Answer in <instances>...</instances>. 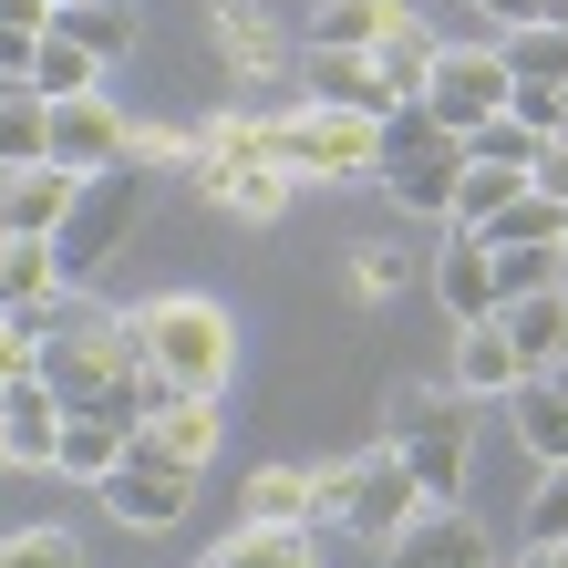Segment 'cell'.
Listing matches in <instances>:
<instances>
[{
  "label": "cell",
  "mask_w": 568,
  "mask_h": 568,
  "mask_svg": "<svg viewBox=\"0 0 568 568\" xmlns=\"http://www.w3.org/2000/svg\"><path fill=\"white\" fill-rule=\"evenodd\" d=\"M21 331L42 342V383L62 393V414H114V424H145L155 404V373L135 352V321L114 311V300H93L62 280L52 300H31Z\"/></svg>",
  "instance_id": "cell-1"
},
{
  "label": "cell",
  "mask_w": 568,
  "mask_h": 568,
  "mask_svg": "<svg viewBox=\"0 0 568 568\" xmlns=\"http://www.w3.org/2000/svg\"><path fill=\"white\" fill-rule=\"evenodd\" d=\"M124 321H135V352H145L155 393H227V373H239V321H227V300L155 290Z\"/></svg>",
  "instance_id": "cell-2"
},
{
  "label": "cell",
  "mask_w": 568,
  "mask_h": 568,
  "mask_svg": "<svg viewBox=\"0 0 568 568\" xmlns=\"http://www.w3.org/2000/svg\"><path fill=\"white\" fill-rule=\"evenodd\" d=\"M383 445L414 465L424 507H455V496H465V465H476V393H465V383L393 393V434H383Z\"/></svg>",
  "instance_id": "cell-3"
},
{
  "label": "cell",
  "mask_w": 568,
  "mask_h": 568,
  "mask_svg": "<svg viewBox=\"0 0 568 568\" xmlns=\"http://www.w3.org/2000/svg\"><path fill=\"white\" fill-rule=\"evenodd\" d=\"M311 496H321V527H342V538H362V548H393L424 517V486H414V465L393 455V445L342 455V465H311Z\"/></svg>",
  "instance_id": "cell-4"
},
{
  "label": "cell",
  "mask_w": 568,
  "mask_h": 568,
  "mask_svg": "<svg viewBox=\"0 0 568 568\" xmlns=\"http://www.w3.org/2000/svg\"><path fill=\"white\" fill-rule=\"evenodd\" d=\"M270 155L290 165L300 186L383 176V114H342V104H311V93H300L290 114H270Z\"/></svg>",
  "instance_id": "cell-5"
},
{
  "label": "cell",
  "mask_w": 568,
  "mask_h": 568,
  "mask_svg": "<svg viewBox=\"0 0 568 568\" xmlns=\"http://www.w3.org/2000/svg\"><path fill=\"white\" fill-rule=\"evenodd\" d=\"M455 186H465V135L434 124L424 104H393L383 114V196L404 217H455Z\"/></svg>",
  "instance_id": "cell-6"
},
{
  "label": "cell",
  "mask_w": 568,
  "mask_h": 568,
  "mask_svg": "<svg viewBox=\"0 0 568 568\" xmlns=\"http://www.w3.org/2000/svg\"><path fill=\"white\" fill-rule=\"evenodd\" d=\"M135 217H145V165L124 155V165H104V176H83L73 186V217L52 227V258H62V280L73 290H93L114 270V248L135 239Z\"/></svg>",
  "instance_id": "cell-7"
},
{
  "label": "cell",
  "mask_w": 568,
  "mask_h": 568,
  "mask_svg": "<svg viewBox=\"0 0 568 568\" xmlns=\"http://www.w3.org/2000/svg\"><path fill=\"white\" fill-rule=\"evenodd\" d=\"M414 104L434 124H455V135H476L486 114H517V73H507V52H496V42H445Z\"/></svg>",
  "instance_id": "cell-8"
},
{
  "label": "cell",
  "mask_w": 568,
  "mask_h": 568,
  "mask_svg": "<svg viewBox=\"0 0 568 568\" xmlns=\"http://www.w3.org/2000/svg\"><path fill=\"white\" fill-rule=\"evenodd\" d=\"M93 496H104V517H114V527H176V517L196 507V465L124 455V465H114V476L93 486Z\"/></svg>",
  "instance_id": "cell-9"
},
{
  "label": "cell",
  "mask_w": 568,
  "mask_h": 568,
  "mask_svg": "<svg viewBox=\"0 0 568 568\" xmlns=\"http://www.w3.org/2000/svg\"><path fill=\"white\" fill-rule=\"evenodd\" d=\"M124 145H135V124L114 114V93L52 104V165H62V176H104V165H124Z\"/></svg>",
  "instance_id": "cell-10"
},
{
  "label": "cell",
  "mask_w": 568,
  "mask_h": 568,
  "mask_svg": "<svg viewBox=\"0 0 568 568\" xmlns=\"http://www.w3.org/2000/svg\"><path fill=\"white\" fill-rule=\"evenodd\" d=\"M217 434H227L217 393H155V404H145V424H135V455H165V465H196V476H207Z\"/></svg>",
  "instance_id": "cell-11"
},
{
  "label": "cell",
  "mask_w": 568,
  "mask_h": 568,
  "mask_svg": "<svg viewBox=\"0 0 568 568\" xmlns=\"http://www.w3.org/2000/svg\"><path fill=\"white\" fill-rule=\"evenodd\" d=\"M196 186L217 196L227 217H248V227H270L280 207H290V165H270V155H196Z\"/></svg>",
  "instance_id": "cell-12"
},
{
  "label": "cell",
  "mask_w": 568,
  "mask_h": 568,
  "mask_svg": "<svg viewBox=\"0 0 568 568\" xmlns=\"http://www.w3.org/2000/svg\"><path fill=\"white\" fill-rule=\"evenodd\" d=\"M383 568H496V548H486V527L465 507H424L404 538L383 548Z\"/></svg>",
  "instance_id": "cell-13"
},
{
  "label": "cell",
  "mask_w": 568,
  "mask_h": 568,
  "mask_svg": "<svg viewBox=\"0 0 568 568\" xmlns=\"http://www.w3.org/2000/svg\"><path fill=\"white\" fill-rule=\"evenodd\" d=\"M434 300H445V321H496V248L476 239V227H455L445 248H434Z\"/></svg>",
  "instance_id": "cell-14"
},
{
  "label": "cell",
  "mask_w": 568,
  "mask_h": 568,
  "mask_svg": "<svg viewBox=\"0 0 568 568\" xmlns=\"http://www.w3.org/2000/svg\"><path fill=\"white\" fill-rule=\"evenodd\" d=\"M62 455V393L31 373L0 393V465H52Z\"/></svg>",
  "instance_id": "cell-15"
},
{
  "label": "cell",
  "mask_w": 568,
  "mask_h": 568,
  "mask_svg": "<svg viewBox=\"0 0 568 568\" xmlns=\"http://www.w3.org/2000/svg\"><path fill=\"white\" fill-rule=\"evenodd\" d=\"M73 186L62 165H21V176H0V239H52L62 217H73Z\"/></svg>",
  "instance_id": "cell-16"
},
{
  "label": "cell",
  "mask_w": 568,
  "mask_h": 568,
  "mask_svg": "<svg viewBox=\"0 0 568 568\" xmlns=\"http://www.w3.org/2000/svg\"><path fill=\"white\" fill-rule=\"evenodd\" d=\"M414 21H424L414 0H321V11H311V42L321 52H383L393 31H414Z\"/></svg>",
  "instance_id": "cell-17"
},
{
  "label": "cell",
  "mask_w": 568,
  "mask_h": 568,
  "mask_svg": "<svg viewBox=\"0 0 568 568\" xmlns=\"http://www.w3.org/2000/svg\"><path fill=\"white\" fill-rule=\"evenodd\" d=\"M455 383L476 393V404H507V393L527 383V362H517V342H507V321H465V331H455Z\"/></svg>",
  "instance_id": "cell-18"
},
{
  "label": "cell",
  "mask_w": 568,
  "mask_h": 568,
  "mask_svg": "<svg viewBox=\"0 0 568 568\" xmlns=\"http://www.w3.org/2000/svg\"><path fill=\"white\" fill-rule=\"evenodd\" d=\"M124 455H135V424H114V414H62V455H52V476L104 486Z\"/></svg>",
  "instance_id": "cell-19"
},
{
  "label": "cell",
  "mask_w": 568,
  "mask_h": 568,
  "mask_svg": "<svg viewBox=\"0 0 568 568\" xmlns=\"http://www.w3.org/2000/svg\"><path fill=\"white\" fill-rule=\"evenodd\" d=\"M507 424H517V445L538 455V465H568V383L558 373H527L507 393Z\"/></svg>",
  "instance_id": "cell-20"
},
{
  "label": "cell",
  "mask_w": 568,
  "mask_h": 568,
  "mask_svg": "<svg viewBox=\"0 0 568 568\" xmlns=\"http://www.w3.org/2000/svg\"><path fill=\"white\" fill-rule=\"evenodd\" d=\"M496 321H507V342H517L527 373H558V362H568V290H527Z\"/></svg>",
  "instance_id": "cell-21"
},
{
  "label": "cell",
  "mask_w": 568,
  "mask_h": 568,
  "mask_svg": "<svg viewBox=\"0 0 568 568\" xmlns=\"http://www.w3.org/2000/svg\"><path fill=\"white\" fill-rule=\"evenodd\" d=\"M207 558L217 568H321V527H258V517H239Z\"/></svg>",
  "instance_id": "cell-22"
},
{
  "label": "cell",
  "mask_w": 568,
  "mask_h": 568,
  "mask_svg": "<svg viewBox=\"0 0 568 568\" xmlns=\"http://www.w3.org/2000/svg\"><path fill=\"white\" fill-rule=\"evenodd\" d=\"M311 104H342V114H393V83L373 73V52H321V42H311Z\"/></svg>",
  "instance_id": "cell-23"
},
{
  "label": "cell",
  "mask_w": 568,
  "mask_h": 568,
  "mask_svg": "<svg viewBox=\"0 0 568 568\" xmlns=\"http://www.w3.org/2000/svg\"><path fill=\"white\" fill-rule=\"evenodd\" d=\"M52 31H62V42H83L93 62H124V52H135V0H62V11H52Z\"/></svg>",
  "instance_id": "cell-24"
},
{
  "label": "cell",
  "mask_w": 568,
  "mask_h": 568,
  "mask_svg": "<svg viewBox=\"0 0 568 568\" xmlns=\"http://www.w3.org/2000/svg\"><path fill=\"white\" fill-rule=\"evenodd\" d=\"M21 165H52V104L31 83L0 93V176H21Z\"/></svg>",
  "instance_id": "cell-25"
},
{
  "label": "cell",
  "mask_w": 568,
  "mask_h": 568,
  "mask_svg": "<svg viewBox=\"0 0 568 568\" xmlns=\"http://www.w3.org/2000/svg\"><path fill=\"white\" fill-rule=\"evenodd\" d=\"M527 186H538L527 165H476V155H465V186H455V217H445V227H476V239H486V227L507 217Z\"/></svg>",
  "instance_id": "cell-26"
},
{
  "label": "cell",
  "mask_w": 568,
  "mask_h": 568,
  "mask_svg": "<svg viewBox=\"0 0 568 568\" xmlns=\"http://www.w3.org/2000/svg\"><path fill=\"white\" fill-rule=\"evenodd\" d=\"M52 290H62L52 239H0V321H21L31 300H52Z\"/></svg>",
  "instance_id": "cell-27"
},
{
  "label": "cell",
  "mask_w": 568,
  "mask_h": 568,
  "mask_svg": "<svg viewBox=\"0 0 568 568\" xmlns=\"http://www.w3.org/2000/svg\"><path fill=\"white\" fill-rule=\"evenodd\" d=\"M248 517H258V527H321L311 465H258V476H248Z\"/></svg>",
  "instance_id": "cell-28"
},
{
  "label": "cell",
  "mask_w": 568,
  "mask_h": 568,
  "mask_svg": "<svg viewBox=\"0 0 568 568\" xmlns=\"http://www.w3.org/2000/svg\"><path fill=\"white\" fill-rule=\"evenodd\" d=\"M31 93H42V104H73V93H104V62H93L83 42H62V31H42V52H31Z\"/></svg>",
  "instance_id": "cell-29"
},
{
  "label": "cell",
  "mask_w": 568,
  "mask_h": 568,
  "mask_svg": "<svg viewBox=\"0 0 568 568\" xmlns=\"http://www.w3.org/2000/svg\"><path fill=\"white\" fill-rule=\"evenodd\" d=\"M496 52H507L517 83H568V21H517L496 31Z\"/></svg>",
  "instance_id": "cell-30"
},
{
  "label": "cell",
  "mask_w": 568,
  "mask_h": 568,
  "mask_svg": "<svg viewBox=\"0 0 568 568\" xmlns=\"http://www.w3.org/2000/svg\"><path fill=\"white\" fill-rule=\"evenodd\" d=\"M486 239H496V248H568V196H548V186H527L517 207H507V217L486 227Z\"/></svg>",
  "instance_id": "cell-31"
},
{
  "label": "cell",
  "mask_w": 568,
  "mask_h": 568,
  "mask_svg": "<svg viewBox=\"0 0 568 568\" xmlns=\"http://www.w3.org/2000/svg\"><path fill=\"white\" fill-rule=\"evenodd\" d=\"M465 155H476V165H527V176H538L548 135H538V124H527V114H486L476 135H465Z\"/></svg>",
  "instance_id": "cell-32"
},
{
  "label": "cell",
  "mask_w": 568,
  "mask_h": 568,
  "mask_svg": "<svg viewBox=\"0 0 568 568\" xmlns=\"http://www.w3.org/2000/svg\"><path fill=\"white\" fill-rule=\"evenodd\" d=\"M434 52H445V42H434L424 21H414V31H393V42L373 52V73L393 83V104H414V93H424V73H434Z\"/></svg>",
  "instance_id": "cell-33"
},
{
  "label": "cell",
  "mask_w": 568,
  "mask_h": 568,
  "mask_svg": "<svg viewBox=\"0 0 568 568\" xmlns=\"http://www.w3.org/2000/svg\"><path fill=\"white\" fill-rule=\"evenodd\" d=\"M0 568H83V538L73 527H11V538H0Z\"/></svg>",
  "instance_id": "cell-34"
},
{
  "label": "cell",
  "mask_w": 568,
  "mask_h": 568,
  "mask_svg": "<svg viewBox=\"0 0 568 568\" xmlns=\"http://www.w3.org/2000/svg\"><path fill=\"white\" fill-rule=\"evenodd\" d=\"M486 248H496V239H486ZM527 290H558V248H496V311L527 300Z\"/></svg>",
  "instance_id": "cell-35"
},
{
  "label": "cell",
  "mask_w": 568,
  "mask_h": 568,
  "mask_svg": "<svg viewBox=\"0 0 568 568\" xmlns=\"http://www.w3.org/2000/svg\"><path fill=\"white\" fill-rule=\"evenodd\" d=\"M527 538L568 548V465H538V486H527Z\"/></svg>",
  "instance_id": "cell-36"
},
{
  "label": "cell",
  "mask_w": 568,
  "mask_h": 568,
  "mask_svg": "<svg viewBox=\"0 0 568 568\" xmlns=\"http://www.w3.org/2000/svg\"><path fill=\"white\" fill-rule=\"evenodd\" d=\"M155 176V165H196V124H135V145H124Z\"/></svg>",
  "instance_id": "cell-37"
},
{
  "label": "cell",
  "mask_w": 568,
  "mask_h": 568,
  "mask_svg": "<svg viewBox=\"0 0 568 568\" xmlns=\"http://www.w3.org/2000/svg\"><path fill=\"white\" fill-rule=\"evenodd\" d=\"M31 373H42V342H31L21 321H0V393H11V383H31Z\"/></svg>",
  "instance_id": "cell-38"
},
{
  "label": "cell",
  "mask_w": 568,
  "mask_h": 568,
  "mask_svg": "<svg viewBox=\"0 0 568 568\" xmlns=\"http://www.w3.org/2000/svg\"><path fill=\"white\" fill-rule=\"evenodd\" d=\"M0 31H52V0H0Z\"/></svg>",
  "instance_id": "cell-39"
},
{
  "label": "cell",
  "mask_w": 568,
  "mask_h": 568,
  "mask_svg": "<svg viewBox=\"0 0 568 568\" xmlns=\"http://www.w3.org/2000/svg\"><path fill=\"white\" fill-rule=\"evenodd\" d=\"M538 186H548V196H568V135H548V155H538Z\"/></svg>",
  "instance_id": "cell-40"
},
{
  "label": "cell",
  "mask_w": 568,
  "mask_h": 568,
  "mask_svg": "<svg viewBox=\"0 0 568 568\" xmlns=\"http://www.w3.org/2000/svg\"><path fill=\"white\" fill-rule=\"evenodd\" d=\"M476 11H496V21L517 31V21H548V0H476Z\"/></svg>",
  "instance_id": "cell-41"
},
{
  "label": "cell",
  "mask_w": 568,
  "mask_h": 568,
  "mask_svg": "<svg viewBox=\"0 0 568 568\" xmlns=\"http://www.w3.org/2000/svg\"><path fill=\"white\" fill-rule=\"evenodd\" d=\"M496 568H568V548H538V538H527L517 558H496Z\"/></svg>",
  "instance_id": "cell-42"
},
{
  "label": "cell",
  "mask_w": 568,
  "mask_h": 568,
  "mask_svg": "<svg viewBox=\"0 0 568 568\" xmlns=\"http://www.w3.org/2000/svg\"><path fill=\"white\" fill-rule=\"evenodd\" d=\"M558 135H568V83H558Z\"/></svg>",
  "instance_id": "cell-43"
},
{
  "label": "cell",
  "mask_w": 568,
  "mask_h": 568,
  "mask_svg": "<svg viewBox=\"0 0 568 568\" xmlns=\"http://www.w3.org/2000/svg\"><path fill=\"white\" fill-rule=\"evenodd\" d=\"M548 21H568V0H548Z\"/></svg>",
  "instance_id": "cell-44"
},
{
  "label": "cell",
  "mask_w": 568,
  "mask_h": 568,
  "mask_svg": "<svg viewBox=\"0 0 568 568\" xmlns=\"http://www.w3.org/2000/svg\"><path fill=\"white\" fill-rule=\"evenodd\" d=\"M558 290H568V248H558Z\"/></svg>",
  "instance_id": "cell-45"
},
{
  "label": "cell",
  "mask_w": 568,
  "mask_h": 568,
  "mask_svg": "<svg viewBox=\"0 0 568 568\" xmlns=\"http://www.w3.org/2000/svg\"><path fill=\"white\" fill-rule=\"evenodd\" d=\"M196 568H217V558H196Z\"/></svg>",
  "instance_id": "cell-46"
},
{
  "label": "cell",
  "mask_w": 568,
  "mask_h": 568,
  "mask_svg": "<svg viewBox=\"0 0 568 568\" xmlns=\"http://www.w3.org/2000/svg\"><path fill=\"white\" fill-rule=\"evenodd\" d=\"M52 11H62V0H52Z\"/></svg>",
  "instance_id": "cell-47"
},
{
  "label": "cell",
  "mask_w": 568,
  "mask_h": 568,
  "mask_svg": "<svg viewBox=\"0 0 568 568\" xmlns=\"http://www.w3.org/2000/svg\"><path fill=\"white\" fill-rule=\"evenodd\" d=\"M0 93H11V83H0Z\"/></svg>",
  "instance_id": "cell-48"
}]
</instances>
